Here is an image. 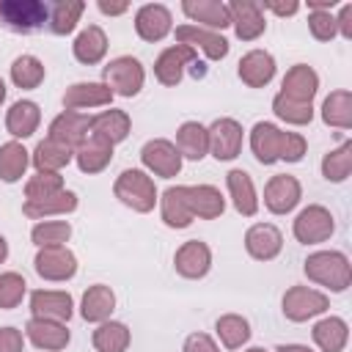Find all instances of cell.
<instances>
[{
    "instance_id": "c3c4849f",
    "label": "cell",
    "mask_w": 352,
    "mask_h": 352,
    "mask_svg": "<svg viewBox=\"0 0 352 352\" xmlns=\"http://www.w3.org/2000/svg\"><path fill=\"white\" fill-rule=\"evenodd\" d=\"M308 28H311V36L316 41H333L338 36L336 16L330 11H311L308 14Z\"/></svg>"
},
{
    "instance_id": "ffe728a7",
    "label": "cell",
    "mask_w": 352,
    "mask_h": 352,
    "mask_svg": "<svg viewBox=\"0 0 352 352\" xmlns=\"http://www.w3.org/2000/svg\"><path fill=\"white\" fill-rule=\"evenodd\" d=\"M316 91H319V74H316L308 63H294V66L283 74L280 96H286V99H292V102L311 104V99L316 96Z\"/></svg>"
},
{
    "instance_id": "8992f818",
    "label": "cell",
    "mask_w": 352,
    "mask_h": 352,
    "mask_svg": "<svg viewBox=\"0 0 352 352\" xmlns=\"http://www.w3.org/2000/svg\"><path fill=\"white\" fill-rule=\"evenodd\" d=\"M280 305H283V316L289 322H308V319L324 314L330 308V300H327V294H322L316 289L292 286V289H286Z\"/></svg>"
},
{
    "instance_id": "681fc988",
    "label": "cell",
    "mask_w": 352,
    "mask_h": 352,
    "mask_svg": "<svg viewBox=\"0 0 352 352\" xmlns=\"http://www.w3.org/2000/svg\"><path fill=\"white\" fill-rule=\"evenodd\" d=\"M305 138L300 132H283V140H280V160L286 162H300L305 157Z\"/></svg>"
},
{
    "instance_id": "484cf974",
    "label": "cell",
    "mask_w": 352,
    "mask_h": 352,
    "mask_svg": "<svg viewBox=\"0 0 352 352\" xmlns=\"http://www.w3.org/2000/svg\"><path fill=\"white\" fill-rule=\"evenodd\" d=\"M160 212H162V223L168 228H187L192 223V212H190V201H187V184L168 187L160 198Z\"/></svg>"
},
{
    "instance_id": "836d02e7",
    "label": "cell",
    "mask_w": 352,
    "mask_h": 352,
    "mask_svg": "<svg viewBox=\"0 0 352 352\" xmlns=\"http://www.w3.org/2000/svg\"><path fill=\"white\" fill-rule=\"evenodd\" d=\"M72 157H74V151L69 146H63V143H58L52 138H44L33 148L30 162L36 165L38 173H60V168H66L72 162Z\"/></svg>"
},
{
    "instance_id": "f5cc1de1",
    "label": "cell",
    "mask_w": 352,
    "mask_h": 352,
    "mask_svg": "<svg viewBox=\"0 0 352 352\" xmlns=\"http://www.w3.org/2000/svg\"><path fill=\"white\" fill-rule=\"evenodd\" d=\"M336 28L344 38H352V3H344L338 16H336Z\"/></svg>"
},
{
    "instance_id": "f6af8a7d",
    "label": "cell",
    "mask_w": 352,
    "mask_h": 352,
    "mask_svg": "<svg viewBox=\"0 0 352 352\" xmlns=\"http://www.w3.org/2000/svg\"><path fill=\"white\" fill-rule=\"evenodd\" d=\"M272 113H275L280 121H286V124L305 126V124H311V118H314V104L292 102V99H286V96L278 94V96L272 99Z\"/></svg>"
},
{
    "instance_id": "db71d44e",
    "label": "cell",
    "mask_w": 352,
    "mask_h": 352,
    "mask_svg": "<svg viewBox=\"0 0 352 352\" xmlns=\"http://www.w3.org/2000/svg\"><path fill=\"white\" fill-rule=\"evenodd\" d=\"M261 8H270V11H272V14H278V16H292V14H297V11H300V3H297V0H289V3L264 0V3H261Z\"/></svg>"
},
{
    "instance_id": "6f0895ef",
    "label": "cell",
    "mask_w": 352,
    "mask_h": 352,
    "mask_svg": "<svg viewBox=\"0 0 352 352\" xmlns=\"http://www.w3.org/2000/svg\"><path fill=\"white\" fill-rule=\"evenodd\" d=\"M275 352H314V349L305 346V344H280Z\"/></svg>"
},
{
    "instance_id": "e575fe53",
    "label": "cell",
    "mask_w": 352,
    "mask_h": 352,
    "mask_svg": "<svg viewBox=\"0 0 352 352\" xmlns=\"http://www.w3.org/2000/svg\"><path fill=\"white\" fill-rule=\"evenodd\" d=\"M74 160H77V168L82 173H102L113 160V146L107 140L91 135L82 146L74 148Z\"/></svg>"
},
{
    "instance_id": "9f6ffc18",
    "label": "cell",
    "mask_w": 352,
    "mask_h": 352,
    "mask_svg": "<svg viewBox=\"0 0 352 352\" xmlns=\"http://www.w3.org/2000/svg\"><path fill=\"white\" fill-rule=\"evenodd\" d=\"M333 6H338V0H308L311 11H333Z\"/></svg>"
},
{
    "instance_id": "cb8c5ba5",
    "label": "cell",
    "mask_w": 352,
    "mask_h": 352,
    "mask_svg": "<svg viewBox=\"0 0 352 352\" xmlns=\"http://www.w3.org/2000/svg\"><path fill=\"white\" fill-rule=\"evenodd\" d=\"M280 140H283V129H278L270 121H258L250 129V148L261 165H275L280 160Z\"/></svg>"
},
{
    "instance_id": "6da1fadb",
    "label": "cell",
    "mask_w": 352,
    "mask_h": 352,
    "mask_svg": "<svg viewBox=\"0 0 352 352\" xmlns=\"http://www.w3.org/2000/svg\"><path fill=\"white\" fill-rule=\"evenodd\" d=\"M302 272L308 280L330 289V292H346L352 283V264L341 250H316L305 258Z\"/></svg>"
},
{
    "instance_id": "7a4b0ae2",
    "label": "cell",
    "mask_w": 352,
    "mask_h": 352,
    "mask_svg": "<svg viewBox=\"0 0 352 352\" xmlns=\"http://www.w3.org/2000/svg\"><path fill=\"white\" fill-rule=\"evenodd\" d=\"M113 192H116V198H118L124 206H129L132 212H140V214L151 212L154 204L160 201V198H157L154 179H151L146 170H138V168L121 170L118 179H116V184H113Z\"/></svg>"
},
{
    "instance_id": "ba28073f",
    "label": "cell",
    "mask_w": 352,
    "mask_h": 352,
    "mask_svg": "<svg viewBox=\"0 0 352 352\" xmlns=\"http://www.w3.org/2000/svg\"><path fill=\"white\" fill-rule=\"evenodd\" d=\"M209 132V151L217 162H228L236 160L242 151V124L236 118H217L212 121V126H206Z\"/></svg>"
},
{
    "instance_id": "8fae6325",
    "label": "cell",
    "mask_w": 352,
    "mask_h": 352,
    "mask_svg": "<svg viewBox=\"0 0 352 352\" xmlns=\"http://www.w3.org/2000/svg\"><path fill=\"white\" fill-rule=\"evenodd\" d=\"M91 121H94V116H85L80 110H63L60 116L52 118L47 138H52L74 151L77 146H82L91 138Z\"/></svg>"
},
{
    "instance_id": "603a6c76",
    "label": "cell",
    "mask_w": 352,
    "mask_h": 352,
    "mask_svg": "<svg viewBox=\"0 0 352 352\" xmlns=\"http://www.w3.org/2000/svg\"><path fill=\"white\" fill-rule=\"evenodd\" d=\"M113 102V91L104 82H74L63 94L66 110H85V107H107Z\"/></svg>"
},
{
    "instance_id": "7dc6e473",
    "label": "cell",
    "mask_w": 352,
    "mask_h": 352,
    "mask_svg": "<svg viewBox=\"0 0 352 352\" xmlns=\"http://www.w3.org/2000/svg\"><path fill=\"white\" fill-rule=\"evenodd\" d=\"M28 292V283L19 272H0V308L3 311H11L22 302Z\"/></svg>"
},
{
    "instance_id": "4fadbf2b",
    "label": "cell",
    "mask_w": 352,
    "mask_h": 352,
    "mask_svg": "<svg viewBox=\"0 0 352 352\" xmlns=\"http://www.w3.org/2000/svg\"><path fill=\"white\" fill-rule=\"evenodd\" d=\"M302 198V187L297 182V176L289 173H275L267 184H264V206L272 214H289Z\"/></svg>"
},
{
    "instance_id": "52a82bcc",
    "label": "cell",
    "mask_w": 352,
    "mask_h": 352,
    "mask_svg": "<svg viewBox=\"0 0 352 352\" xmlns=\"http://www.w3.org/2000/svg\"><path fill=\"white\" fill-rule=\"evenodd\" d=\"M36 272L44 280H69L77 272V256L66 248V245H50V248H38L36 258H33Z\"/></svg>"
},
{
    "instance_id": "ac0fdd59",
    "label": "cell",
    "mask_w": 352,
    "mask_h": 352,
    "mask_svg": "<svg viewBox=\"0 0 352 352\" xmlns=\"http://www.w3.org/2000/svg\"><path fill=\"white\" fill-rule=\"evenodd\" d=\"M245 250L256 261H272L283 250V234L272 223H256L245 231Z\"/></svg>"
},
{
    "instance_id": "d590c367",
    "label": "cell",
    "mask_w": 352,
    "mask_h": 352,
    "mask_svg": "<svg viewBox=\"0 0 352 352\" xmlns=\"http://www.w3.org/2000/svg\"><path fill=\"white\" fill-rule=\"evenodd\" d=\"M74 209H77V192H72V190H60L55 195L22 204V214L30 217V220H41V217H50V214H69Z\"/></svg>"
},
{
    "instance_id": "816d5d0a",
    "label": "cell",
    "mask_w": 352,
    "mask_h": 352,
    "mask_svg": "<svg viewBox=\"0 0 352 352\" xmlns=\"http://www.w3.org/2000/svg\"><path fill=\"white\" fill-rule=\"evenodd\" d=\"M182 352H220V346L212 341V336H206V333H192V336H187Z\"/></svg>"
},
{
    "instance_id": "ee69618b",
    "label": "cell",
    "mask_w": 352,
    "mask_h": 352,
    "mask_svg": "<svg viewBox=\"0 0 352 352\" xmlns=\"http://www.w3.org/2000/svg\"><path fill=\"white\" fill-rule=\"evenodd\" d=\"M72 236V226L66 220H41L33 226L30 239L36 248H50V245H66Z\"/></svg>"
},
{
    "instance_id": "7c38bea8",
    "label": "cell",
    "mask_w": 352,
    "mask_h": 352,
    "mask_svg": "<svg viewBox=\"0 0 352 352\" xmlns=\"http://www.w3.org/2000/svg\"><path fill=\"white\" fill-rule=\"evenodd\" d=\"M226 6H228V14H231V25H234L236 38L256 41L267 30V19H264L261 3H256V0H231Z\"/></svg>"
},
{
    "instance_id": "f35d334b",
    "label": "cell",
    "mask_w": 352,
    "mask_h": 352,
    "mask_svg": "<svg viewBox=\"0 0 352 352\" xmlns=\"http://www.w3.org/2000/svg\"><path fill=\"white\" fill-rule=\"evenodd\" d=\"M322 121L336 129H349L352 126V94L346 88L333 91L322 102Z\"/></svg>"
},
{
    "instance_id": "9a60e30c",
    "label": "cell",
    "mask_w": 352,
    "mask_h": 352,
    "mask_svg": "<svg viewBox=\"0 0 352 352\" xmlns=\"http://www.w3.org/2000/svg\"><path fill=\"white\" fill-rule=\"evenodd\" d=\"M135 30L143 41H162L173 30V16L162 3H146L135 11Z\"/></svg>"
},
{
    "instance_id": "d6a6232c",
    "label": "cell",
    "mask_w": 352,
    "mask_h": 352,
    "mask_svg": "<svg viewBox=\"0 0 352 352\" xmlns=\"http://www.w3.org/2000/svg\"><path fill=\"white\" fill-rule=\"evenodd\" d=\"M311 336L322 352H344V346L349 341V324L341 316H324L314 324Z\"/></svg>"
},
{
    "instance_id": "ab89813d",
    "label": "cell",
    "mask_w": 352,
    "mask_h": 352,
    "mask_svg": "<svg viewBox=\"0 0 352 352\" xmlns=\"http://www.w3.org/2000/svg\"><path fill=\"white\" fill-rule=\"evenodd\" d=\"M28 162H30V154L19 140H8L0 146V179L3 182L8 184L19 182L28 170Z\"/></svg>"
},
{
    "instance_id": "4dcf8cb0",
    "label": "cell",
    "mask_w": 352,
    "mask_h": 352,
    "mask_svg": "<svg viewBox=\"0 0 352 352\" xmlns=\"http://www.w3.org/2000/svg\"><path fill=\"white\" fill-rule=\"evenodd\" d=\"M38 124H41V110H38V104L36 102H30V99H19V102H14L11 107H8V113H6V129L14 135V138H30L36 129H38Z\"/></svg>"
},
{
    "instance_id": "30bf717a",
    "label": "cell",
    "mask_w": 352,
    "mask_h": 352,
    "mask_svg": "<svg viewBox=\"0 0 352 352\" xmlns=\"http://www.w3.org/2000/svg\"><path fill=\"white\" fill-rule=\"evenodd\" d=\"M198 60V52L187 44H173V47H165L157 60H154V77L162 82V85H179L182 77H184V69L192 66Z\"/></svg>"
},
{
    "instance_id": "f1b7e54d",
    "label": "cell",
    "mask_w": 352,
    "mask_h": 352,
    "mask_svg": "<svg viewBox=\"0 0 352 352\" xmlns=\"http://www.w3.org/2000/svg\"><path fill=\"white\" fill-rule=\"evenodd\" d=\"M113 311H116V294H113L110 286L94 283V286L85 289L82 302H80V314H82L85 322H96V324L107 322Z\"/></svg>"
},
{
    "instance_id": "9c48e42d",
    "label": "cell",
    "mask_w": 352,
    "mask_h": 352,
    "mask_svg": "<svg viewBox=\"0 0 352 352\" xmlns=\"http://www.w3.org/2000/svg\"><path fill=\"white\" fill-rule=\"evenodd\" d=\"M140 160H143L146 170H151L154 176H162V179H173L182 170V154L165 138L146 140L143 148H140Z\"/></svg>"
},
{
    "instance_id": "5bb4252c",
    "label": "cell",
    "mask_w": 352,
    "mask_h": 352,
    "mask_svg": "<svg viewBox=\"0 0 352 352\" xmlns=\"http://www.w3.org/2000/svg\"><path fill=\"white\" fill-rule=\"evenodd\" d=\"M173 267L182 278H190V280H198L209 272L212 267V250L206 242L201 239H187L179 245L176 256H173Z\"/></svg>"
},
{
    "instance_id": "bcb514c9",
    "label": "cell",
    "mask_w": 352,
    "mask_h": 352,
    "mask_svg": "<svg viewBox=\"0 0 352 352\" xmlns=\"http://www.w3.org/2000/svg\"><path fill=\"white\" fill-rule=\"evenodd\" d=\"M63 190V176L60 173H33L25 182V201H38L47 195H55Z\"/></svg>"
},
{
    "instance_id": "f907efd6",
    "label": "cell",
    "mask_w": 352,
    "mask_h": 352,
    "mask_svg": "<svg viewBox=\"0 0 352 352\" xmlns=\"http://www.w3.org/2000/svg\"><path fill=\"white\" fill-rule=\"evenodd\" d=\"M0 352H25V338L16 327H0Z\"/></svg>"
},
{
    "instance_id": "7402d4cb",
    "label": "cell",
    "mask_w": 352,
    "mask_h": 352,
    "mask_svg": "<svg viewBox=\"0 0 352 352\" xmlns=\"http://www.w3.org/2000/svg\"><path fill=\"white\" fill-rule=\"evenodd\" d=\"M239 80L250 88H264L275 77V58L267 50H250L239 58Z\"/></svg>"
},
{
    "instance_id": "d6986e66",
    "label": "cell",
    "mask_w": 352,
    "mask_h": 352,
    "mask_svg": "<svg viewBox=\"0 0 352 352\" xmlns=\"http://www.w3.org/2000/svg\"><path fill=\"white\" fill-rule=\"evenodd\" d=\"M182 11L190 16L192 25L206 28V30L223 33V30L231 25L228 6L220 3V0H184V3H182Z\"/></svg>"
},
{
    "instance_id": "b9f144b4",
    "label": "cell",
    "mask_w": 352,
    "mask_h": 352,
    "mask_svg": "<svg viewBox=\"0 0 352 352\" xmlns=\"http://www.w3.org/2000/svg\"><path fill=\"white\" fill-rule=\"evenodd\" d=\"M214 330H217V336H220L226 349H239L250 338V322L245 316H239V314H223L214 322Z\"/></svg>"
},
{
    "instance_id": "2e32d148",
    "label": "cell",
    "mask_w": 352,
    "mask_h": 352,
    "mask_svg": "<svg viewBox=\"0 0 352 352\" xmlns=\"http://www.w3.org/2000/svg\"><path fill=\"white\" fill-rule=\"evenodd\" d=\"M176 41L192 47L195 52L204 50V55H206L209 60H220V58L228 55V41H226V36L217 33V30L198 28V25H179V28H176Z\"/></svg>"
},
{
    "instance_id": "e0dca14e",
    "label": "cell",
    "mask_w": 352,
    "mask_h": 352,
    "mask_svg": "<svg viewBox=\"0 0 352 352\" xmlns=\"http://www.w3.org/2000/svg\"><path fill=\"white\" fill-rule=\"evenodd\" d=\"M30 314L36 319H55V322H69L74 314V300L69 292L58 289H38L30 294Z\"/></svg>"
},
{
    "instance_id": "1f68e13d",
    "label": "cell",
    "mask_w": 352,
    "mask_h": 352,
    "mask_svg": "<svg viewBox=\"0 0 352 352\" xmlns=\"http://www.w3.org/2000/svg\"><path fill=\"white\" fill-rule=\"evenodd\" d=\"M182 154V160H204L209 154V132L204 124L198 121H184L179 129H176V143H173Z\"/></svg>"
},
{
    "instance_id": "83f0119b",
    "label": "cell",
    "mask_w": 352,
    "mask_h": 352,
    "mask_svg": "<svg viewBox=\"0 0 352 352\" xmlns=\"http://www.w3.org/2000/svg\"><path fill=\"white\" fill-rule=\"evenodd\" d=\"M187 201H190L192 217H201V220H214L226 209V198L220 195V190L214 184H190Z\"/></svg>"
},
{
    "instance_id": "11a10c76",
    "label": "cell",
    "mask_w": 352,
    "mask_h": 352,
    "mask_svg": "<svg viewBox=\"0 0 352 352\" xmlns=\"http://www.w3.org/2000/svg\"><path fill=\"white\" fill-rule=\"evenodd\" d=\"M96 6H99V11L107 14V16H118V14H126V11H129V3H107V0H99Z\"/></svg>"
},
{
    "instance_id": "60d3db41",
    "label": "cell",
    "mask_w": 352,
    "mask_h": 352,
    "mask_svg": "<svg viewBox=\"0 0 352 352\" xmlns=\"http://www.w3.org/2000/svg\"><path fill=\"white\" fill-rule=\"evenodd\" d=\"M352 173V140H344L338 148L322 157V176L327 182H346Z\"/></svg>"
},
{
    "instance_id": "5b68a950",
    "label": "cell",
    "mask_w": 352,
    "mask_h": 352,
    "mask_svg": "<svg viewBox=\"0 0 352 352\" xmlns=\"http://www.w3.org/2000/svg\"><path fill=\"white\" fill-rule=\"evenodd\" d=\"M292 231H294V239L297 242H302V245H319V242L330 239L333 231H336L333 212L327 206H322V204H311V206H305L294 217Z\"/></svg>"
},
{
    "instance_id": "680465c9",
    "label": "cell",
    "mask_w": 352,
    "mask_h": 352,
    "mask_svg": "<svg viewBox=\"0 0 352 352\" xmlns=\"http://www.w3.org/2000/svg\"><path fill=\"white\" fill-rule=\"evenodd\" d=\"M8 258V242H6V236L0 234V264Z\"/></svg>"
},
{
    "instance_id": "44dd1931",
    "label": "cell",
    "mask_w": 352,
    "mask_h": 352,
    "mask_svg": "<svg viewBox=\"0 0 352 352\" xmlns=\"http://www.w3.org/2000/svg\"><path fill=\"white\" fill-rule=\"evenodd\" d=\"M25 336L30 338L33 346L47 349V352H60L69 344L66 322H55V319H36V316H30L28 324H25Z\"/></svg>"
},
{
    "instance_id": "4316f807",
    "label": "cell",
    "mask_w": 352,
    "mask_h": 352,
    "mask_svg": "<svg viewBox=\"0 0 352 352\" xmlns=\"http://www.w3.org/2000/svg\"><path fill=\"white\" fill-rule=\"evenodd\" d=\"M129 129H132V118H129V113H126V110H116V107L102 110V113L94 116V121H91V135L107 140L110 146L126 140Z\"/></svg>"
},
{
    "instance_id": "7bdbcfd3",
    "label": "cell",
    "mask_w": 352,
    "mask_h": 352,
    "mask_svg": "<svg viewBox=\"0 0 352 352\" xmlns=\"http://www.w3.org/2000/svg\"><path fill=\"white\" fill-rule=\"evenodd\" d=\"M44 74H47V69L36 55H19L11 63V82L16 88H25V91L38 88L44 82Z\"/></svg>"
},
{
    "instance_id": "91938a15",
    "label": "cell",
    "mask_w": 352,
    "mask_h": 352,
    "mask_svg": "<svg viewBox=\"0 0 352 352\" xmlns=\"http://www.w3.org/2000/svg\"><path fill=\"white\" fill-rule=\"evenodd\" d=\"M6 102V82H3V77H0V104Z\"/></svg>"
},
{
    "instance_id": "74e56055",
    "label": "cell",
    "mask_w": 352,
    "mask_h": 352,
    "mask_svg": "<svg viewBox=\"0 0 352 352\" xmlns=\"http://www.w3.org/2000/svg\"><path fill=\"white\" fill-rule=\"evenodd\" d=\"M91 341H94L96 352H126V346L132 341V333H129V327L124 322L107 319V322H99V327L94 330Z\"/></svg>"
},
{
    "instance_id": "3957f363",
    "label": "cell",
    "mask_w": 352,
    "mask_h": 352,
    "mask_svg": "<svg viewBox=\"0 0 352 352\" xmlns=\"http://www.w3.org/2000/svg\"><path fill=\"white\" fill-rule=\"evenodd\" d=\"M50 3L41 0H0V25L14 33H36L47 25Z\"/></svg>"
},
{
    "instance_id": "8d00e7d4",
    "label": "cell",
    "mask_w": 352,
    "mask_h": 352,
    "mask_svg": "<svg viewBox=\"0 0 352 352\" xmlns=\"http://www.w3.org/2000/svg\"><path fill=\"white\" fill-rule=\"evenodd\" d=\"M82 11H85V3L82 0H55V3H50L47 28L55 36H69L77 28Z\"/></svg>"
},
{
    "instance_id": "f546056e",
    "label": "cell",
    "mask_w": 352,
    "mask_h": 352,
    "mask_svg": "<svg viewBox=\"0 0 352 352\" xmlns=\"http://www.w3.org/2000/svg\"><path fill=\"white\" fill-rule=\"evenodd\" d=\"M72 52H74V58H77L80 63H85V66L99 63V60L107 55V36H104V30H102L99 25L82 28V30L77 33L74 44H72Z\"/></svg>"
},
{
    "instance_id": "d4e9b609",
    "label": "cell",
    "mask_w": 352,
    "mask_h": 352,
    "mask_svg": "<svg viewBox=\"0 0 352 352\" xmlns=\"http://www.w3.org/2000/svg\"><path fill=\"white\" fill-rule=\"evenodd\" d=\"M226 187H228V195L234 201V209L245 217H253L258 212V195H256V187H253V179L248 170L242 168H234L226 173Z\"/></svg>"
},
{
    "instance_id": "94428289",
    "label": "cell",
    "mask_w": 352,
    "mask_h": 352,
    "mask_svg": "<svg viewBox=\"0 0 352 352\" xmlns=\"http://www.w3.org/2000/svg\"><path fill=\"white\" fill-rule=\"evenodd\" d=\"M245 352H267L264 346H250V349H245Z\"/></svg>"
},
{
    "instance_id": "277c9868",
    "label": "cell",
    "mask_w": 352,
    "mask_h": 352,
    "mask_svg": "<svg viewBox=\"0 0 352 352\" xmlns=\"http://www.w3.org/2000/svg\"><path fill=\"white\" fill-rule=\"evenodd\" d=\"M143 82H146V69L132 55H118L104 66V85L113 91V96L118 94V96L129 99V96L140 94Z\"/></svg>"
}]
</instances>
